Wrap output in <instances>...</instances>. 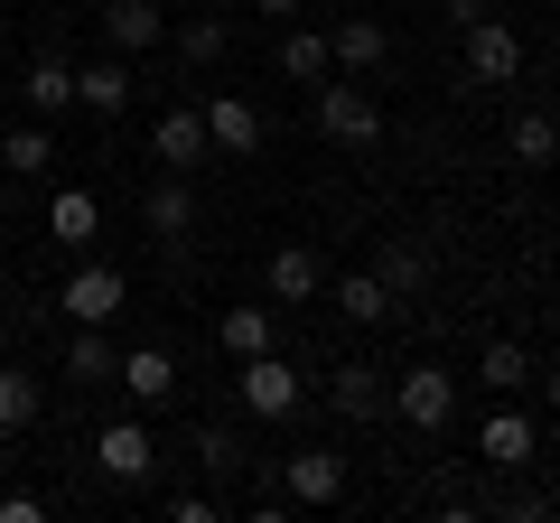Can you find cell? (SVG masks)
Segmentation results:
<instances>
[{
  "instance_id": "6da1fadb",
  "label": "cell",
  "mask_w": 560,
  "mask_h": 523,
  "mask_svg": "<svg viewBox=\"0 0 560 523\" xmlns=\"http://www.w3.org/2000/svg\"><path fill=\"white\" fill-rule=\"evenodd\" d=\"M383 421L420 430V440H440V430L458 421V374H448V364H411V374H393V403H383Z\"/></svg>"
},
{
  "instance_id": "7a4b0ae2",
  "label": "cell",
  "mask_w": 560,
  "mask_h": 523,
  "mask_svg": "<svg viewBox=\"0 0 560 523\" xmlns=\"http://www.w3.org/2000/svg\"><path fill=\"white\" fill-rule=\"evenodd\" d=\"M243 411H253V421H290V411L308 403V374L290 356H280V346H261V356H243Z\"/></svg>"
},
{
  "instance_id": "3957f363",
  "label": "cell",
  "mask_w": 560,
  "mask_h": 523,
  "mask_svg": "<svg viewBox=\"0 0 560 523\" xmlns=\"http://www.w3.org/2000/svg\"><path fill=\"white\" fill-rule=\"evenodd\" d=\"M308 94H318V131L337 150H374L383 141V103L364 94V84H308Z\"/></svg>"
},
{
  "instance_id": "277c9868",
  "label": "cell",
  "mask_w": 560,
  "mask_h": 523,
  "mask_svg": "<svg viewBox=\"0 0 560 523\" xmlns=\"http://www.w3.org/2000/svg\"><path fill=\"white\" fill-rule=\"evenodd\" d=\"M458 38H467V47H458V57H467V94H495V84L523 75V38H514L504 20H467Z\"/></svg>"
},
{
  "instance_id": "5b68a950",
  "label": "cell",
  "mask_w": 560,
  "mask_h": 523,
  "mask_svg": "<svg viewBox=\"0 0 560 523\" xmlns=\"http://www.w3.org/2000/svg\"><path fill=\"white\" fill-rule=\"evenodd\" d=\"M121 300H131V281H121L113 262H84L75 281L57 290V309H66L75 327H113V318H121Z\"/></svg>"
},
{
  "instance_id": "8992f818",
  "label": "cell",
  "mask_w": 560,
  "mask_h": 523,
  "mask_svg": "<svg viewBox=\"0 0 560 523\" xmlns=\"http://www.w3.org/2000/svg\"><path fill=\"white\" fill-rule=\"evenodd\" d=\"M337 496H346L337 449H290V458H280V504H337Z\"/></svg>"
},
{
  "instance_id": "52a82bcc",
  "label": "cell",
  "mask_w": 560,
  "mask_h": 523,
  "mask_svg": "<svg viewBox=\"0 0 560 523\" xmlns=\"http://www.w3.org/2000/svg\"><path fill=\"white\" fill-rule=\"evenodd\" d=\"M94 467H103L113 486H140L150 467H160V440H150L140 421H103V430H94Z\"/></svg>"
},
{
  "instance_id": "ba28073f",
  "label": "cell",
  "mask_w": 560,
  "mask_h": 523,
  "mask_svg": "<svg viewBox=\"0 0 560 523\" xmlns=\"http://www.w3.org/2000/svg\"><path fill=\"white\" fill-rule=\"evenodd\" d=\"M150 150H160L178 178H187V168H206V160H215V141H206V113H197V103H168V113L150 121Z\"/></svg>"
},
{
  "instance_id": "9c48e42d",
  "label": "cell",
  "mask_w": 560,
  "mask_h": 523,
  "mask_svg": "<svg viewBox=\"0 0 560 523\" xmlns=\"http://www.w3.org/2000/svg\"><path fill=\"white\" fill-rule=\"evenodd\" d=\"M94 20H103V38H113V57H140V47H160V38H168L160 0H103Z\"/></svg>"
},
{
  "instance_id": "30bf717a",
  "label": "cell",
  "mask_w": 560,
  "mask_h": 523,
  "mask_svg": "<svg viewBox=\"0 0 560 523\" xmlns=\"http://www.w3.org/2000/svg\"><path fill=\"white\" fill-rule=\"evenodd\" d=\"M327 403H337L346 421H383V403H393V374H383V364H337V374H327Z\"/></svg>"
},
{
  "instance_id": "8fae6325",
  "label": "cell",
  "mask_w": 560,
  "mask_h": 523,
  "mask_svg": "<svg viewBox=\"0 0 560 523\" xmlns=\"http://www.w3.org/2000/svg\"><path fill=\"white\" fill-rule=\"evenodd\" d=\"M206 113V141H215V160H243V150H261V113L243 94H215V103H197Z\"/></svg>"
},
{
  "instance_id": "7c38bea8",
  "label": "cell",
  "mask_w": 560,
  "mask_h": 523,
  "mask_svg": "<svg viewBox=\"0 0 560 523\" xmlns=\"http://www.w3.org/2000/svg\"><path fill=\"white\" fill-rule=\"evenodd\" d=\"M113 383L131 403H168V393H178V356H168V346H131V356L113 364Z\"/></svg>"
},
{
  "instance_id": "4fadbf2b",
  "label": "cell",
  "mask_w": 560,
  "mask_h": 523,
  "mask_svg": "<svg viewBox=\"0 0 560 523\" xmlns=\"http://www.w3.org/2000/svg\"><path fill=\"white\" fill-rule=\"evenodd\" d=\"M131 66H121V57H84L75 66V103H84V113H94V121H113L121 113V103H131Z\"/></svg>"
},
{
  "instance_id": "5bb4252c",
  "label": "cell",
  "mask_w": 560,
  "mask_h": 523,
  "mask_svg": "<svg viewBox=\"0 0 560 523\" xmlns=\"http://www.w3.org/2000/svg\"><path fill=\"white\" fill-rule=\"evenodd\" d=\"M318 290H327V262L308 253V243H280V253H271V300L280 309H308Z\"/></svg>"
},
{
  "instance_id": "9a60e30c",
  "label": "cell",
  "mask_w": 560,
  "mask_h": 523,
  "mask_svg": "<svg viewBox=\"0 0 560 523\" xmlns=\"http://www.w3.org/2000/svg\"><path fill=\"white\" fill-rule=\"evenodd\" d=\"M140 224H150L160 243H187V234H197V197H187V178H178V168H168V178L150 187V206H140Z\"/></svg>"
},
{
  "instance_id": "2e32d148",
  "label": "cell",
  "mask_w": 560,
  "mask_h": 523,
  "mask_svg": "<svg viewBox=\"0 0 560 523\" xmlns=\"http://www.w3.org/2000/svg\"><path fill=\"white\" fill-rule=\"evenodd\" d=\"M374 271H383V290H393V300H420V290H430V253H420L411 234H383Z\"/></svg>"
},
{
  "instance_id": "e0dca14e",
  "label": "cell",
  "mask_w": 560,
  "mask_h": 523,
  "mask_svg": "<svg viewBox=\"0 0 560 523\" xmlns=\"http://www.w3.org/2000/svg\"><path fill=\"white\" fill-rule=\"evenodd\" d=\"M327 300H337V318H355V327H383V318H393V290H383V271H346V281L337 290H327Z\"/></svg>"
},
{
  "instance_id": "ac0fdd59",
  "label": "cell",
  "mask_w": 560,
  "mask_h": 523,
  "mask_svg": "<svg viewBox=\"0 0 560 523\" xmlns=\"http://www.w3.org/2000/svg\"><path fill=\"white\" fill-rule=\"evenodd\" d=\"M477 449H486V467H533V449H541V430L523 421V411H495V421L477 430Z\"/></svg>"
},
{
  "instance_id": "d6986e66",
  "label": "cell",
  "mask_w": 560,
  "mask_h": 523,
  "mask_svg": "<svg viewBox=\"0 0 560 523\" xmlns=\"http://www.w3.org/2000/svg\"><path fill=\"white\" fill-rule=\"evenodd\" d=\"M280 75H290V84H327V75H337L327 28H290V38H280Z\"/></svg>"
},
{
  "instance_id": "ffe728a7",
  "label": "cell",
  "mask_w": 560,
  "mask_h": 523,
  "mask_svg": "<svg viewBox=\"0 0 560 523\" xmlns=\"http://www.w3.org/2000/svg\"><path fill=\"white\" fill-rule=\"evenodd\" d=\"M327 47H337V66H346V75H374V66L393 57L383 20H346V28H327Z\"/></svg>"
},
{
  "instance_id": "44dd1931",
  "label": "cell",
  "mask_w": 560,
  "mask_h": 523,
  "mask_svg": "<svg viewBox=\"0 0 560 523\" xmlns=\"http://www.w3.org/2000/svg\"><path fill=\"white\" fill-rule=\"evenodd\" d=\"M20 103H28V113H66V103H75V66H66V57H38V66H28V75H20Z\"/></svg>"
},
{
  "instance_id": "7402d4cb",
  "label": "cell",
  "mask_w": 560,
  "mask_h": 523,
  "mask_svg": "<svg viewBox=\"0 0 560 523\" xmlns=\"http://www.w3.org/2000/svg\"><path fill=\"white\" fill-rule=\"evenodd\" d=\"M57 141H47V121H20V131H0V178H47Z\"/></svg>"
},
{
  "instance_id": "603a6c76",
  "label": "cell",
  "mask_w": 560,
  "mask_h": 523,
  "mask_svg": "<svg viewBox=\"0 0 560 523\" xmlns=\"http://www.w3.org/2000/svg\"><path fill=\"white\" fill-rule=\"evenodd\" d=\"M504 150H514L523 168H551V160H560V121H551V113H514V131H504Z\"/></svg>"
},
{
  "instance_id": "cb8c5ba5",
  "label": "cell",
  "mask_w": 560,
  "mask_h": 523,
  "mask_svg": "<svg viewBox=\"0 0 560 523\" xmlns=\"http://www.w3.org/2000/svg\"><path fill=\"white\" fill-rule=\"evenodd\" d=\"M215 346H224V356H261V346H271V309H224V318H215Z\"/></svg>"
},
{
  "instance_id": "d4e9b609",
  "label": "cell",
  "mask_w": 560,
  "mask_h": 523,
  "mask_svg": "<svg viewBox=\"0 0 560 523\" xmlns=\"http://www.w3.org/2000/svg\"><path fill=\"white\" fill-rule=\"evenodd\" d=\"M113 337H103V327H75V337H66V374L75 383H113Z\"/></svg>"
},
{
  "instance_id": "484cf974",
  "label": "cell",
  "mask_w": 560,
  "mask_h": 523,
  "mask_svg": "<svg viewBox=\"0 0 560 523\" xmlns=\"http://www.w3.org/2000/svg\"><path fill=\"white\" fill-rule=\"evenodd\" d=\"M477 383H495V393H523V383H533V346H514V337H495L477 356Z\"/></svg>"
},
{
  "instance_id": "4316f807",
  "label": "cell",
  "mask_w": 560,
  "mask_h": 523,
  "mask_svg": "<svg viewBox=\"0 0 560 523\" xmlns=\"http://www.w3.org/2000/svg\"><path fill=\"white\" fill-rule=\"evenodd\" d=\"M28 421H38V383H28L20 364H0V440H20Z\"/></svg>"
},
{
  "instance_id": "83f0119b",
  "label": "cell",
  "mask_w": 560,
  "mask_h": 523,
  "mask_svg": "<svg viewBox=\"0 0 560 523\" xmlns=\"http://www.w3.org/2000/svg\"><path fill=\"white\" fill-rule=\"evenodd\" d=\"M47 234L57 243H94V197H84V187H57V197H47Z\"/></svg>"
},
{
  "instance_id": "f1b7e54d",
  "label": "cell",
  "mask_w": 560,
  "mask_h": 523,
  "mask_svg": "<svg viewBox=\"0 0 560 523\" xmlns=\"http://www.w3.org/2000/svg\"><path fill=\"white\" fill-rule=\"evenodd\" d=\"M224 47H234V28H224V20H187V28H178V57H187V66H215Z\"/></svg>"
},
{
  "instance_id": "f546056e",
  "label": "cell",
  "mask_w": 560,
  "mask_h": 523,
  "mask_svg": "<svg viewBox=\"0 0 560 523\" xmlns=\"http://www.w3.org/2000/svg\"><path fill=\"white\" fill-rule=\"evenodd\" d=\"M197 467H215V477H234V467H243V440H234L224 421H206V430H197Z\"/></svg>"
},
{
  "instance_id": "4dcf8cb0",
  "label": "cell",
  "mask_w": 560,
  "mask_h": 523,
  "mask_svg": "<svg viewBox=\"0 0 560 523\" xmlns=\"http://www.w3.org/2000/svg\"><path fill=\"white\" fill-rule=\"evenodd\" d=\"M0 523H47V496H28V486H10V496H0Z\"/></svg>"
},
{
  "instance_id": "1f68e13d",
  "label": "cell",
  "mask_w": 560,
  "mask_h": 523,
  "mask_svg": "<svg viewBox=\"0 0 560 523\" xmlns=\"http://www.w3.org/2000/svg\"><path fill=\"white\" fill-rule=\"evenodd\" d=\"M168 514H178V523H215L224 504H215V496H168Z\"/></svg>"
},
{
  "instance_id": "d6a6232c",
  "label": "cell",
  "mask_w": 560,
  "mask_h": 523,
  "mask_svg": "<svg viewBox=\"0 0 560 523\" xmlns=\"http://www.w3.org/2000/svg\"><path fill=\"white\" fill-rule=\"evenodd\" d=\"M243 10H261V20H300L308 0H243Z\"/></svg>"
},
{
  "instance_id": "836d02e7",
  "label": "cell",
  "mask_w": 560,
  "mask_h": 523,
  "mask_svg": "<svg viewBox=\"0 0 560 523\" xmlns=\"http://www.w3.org/2000/svg\"><path fill=\"white\" fill-rule=\"evenodd\" d=\"M448 20H458V28L467 20H495V0H448Z\"/></svg>"
},
{
  "instance_id": "e575fe53",
  "label": "cell",
  "mask_w": 560,
  "mask_h": 523,
  "mask_svg": "<svg viewBox=\"0 0 560 523\" xmlns=\"http://www.w3.org/2000/svg\"><path fill=\"white\" fill-rule=\"evenodd\" d=\"M541 403H551V411H560V364H551V374H541Z\"/></svg>"
},
{
  "instance_id": "d590c367",
  "label": "cell",
  "mask_w": 560,
  "mask_h": 523,
  "mask_svg": "<svg viewBox=\"0 0 560 523\" xmlns=\"http://www.w3.org/2000/svg\"><path fill=\"white\" fill-rule=\"evenodd\" d=\"M206 10H224V0H206Z\"/></svg>"
},
{
  "instance_id": "8d00e7d4",
  "label": "cell",
  "mask_w": 560,
  "mask_h": 523,
  "mask_svg": "<svg viewBox=\"0 0 560 523\" xmlns=\"http://www.w3.org/2000/svg\"><path fill=\"white\" fill-rule=\"evenodd\" d=\"M551 10H560V0H551Z\"/></svg>"
}]
</instances>
